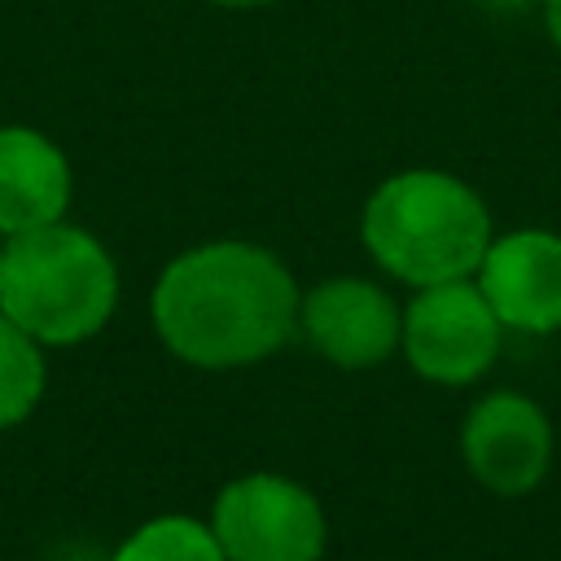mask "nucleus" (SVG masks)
<instances>
[{"label": "nucleus", "mask_w": 561, "mask_h": 561, "mask_svg": "<svg viewBox=\"0 0 561 561\" xmlns=\"http://www.w3.org/2000/svg\"><path fill=\"white\" fill-rule=\"evenodd\" d=\"M294 272L254 241H206L175 254L149 298L162 346L193 368H245L298 329Z\"/></svg>", "instance_id": "obj_1"}, {"label": "nucleus", "mask_w": 561, "mask_h": 561, "mask_svg": "<svg viewBox=\"0 0 561 561\" xmlns=\"http://www.w3.org/2000/svg\"><path fill=\"white\" fill-rule=\"evenodd\" d=\"M359 237L381 272L425 289L478 272L491 245V210L460 175L412 167L368 193Z\"/></svg>", "instance_id": "obj_2"}, {"label": "nucleus", "mask_w": 561, "mask_h": 561, "mask_svg": "<svg viewBox=\"0 0 561 561\" xmlns=\"http://www.w3.org/2000/svg\"><path fill=\"white\" fill-rule=\"evenodd\" d=\"M118 307L110 250L66 219L0 241V311L39 346L96 337Z\"/></svg>", "instance_id": "obj_3"}, {"label": "nucleus", "mask_w": 561, "mask_h": 561, "mask_svg": "<svg viewBox=\"0 0 561 561\" xmlns=\"http://www.w3.org/2000/svg\"><path fill=\"white\" fill-rule=\"evenodd\" d=\"M210 530L228 561H320L329 539L320 500L280 473L232 478L215 500Z\"/></svg>", "instance_id": "obj_4"}, {"label": "nucleus", "mask_w": 561, "mask_h": 561, "mask_svg": "<svg viewBox=\"0 0 561 561\" xmlns=\"http://www.w3.org/2000/svg\"><path fill=\"white\" fill-rule=\"evenodd\" d=\"M500 316L478 280H443L416 289L403 311V355L434 386H469L500 355Z\"/></svg>", "instance_id": "obj_5"}, {"label": "nucleus", "mask_w": 561, "mask_h": 561, "mask_svg": "<svg viewBox=\"0 0 561 561\" xmlns=\"http://www.w3.org/2000/svg\"><path fill=\"white\" fill-rule=\"evenodd\" d=\"M460 456L491 495H530L552 465V421L526 394H482L465 412Z\"/></svg>", "instance_id": "obj_6"}, {"label": "nucleus", "mask_w": 561, "mask_h": 561, "mask_svg": "<svg viewBox=\"0 0 561 561\" xmlns=\"http://www.w3.org/2000/svg\"><path fill=\"white\" fill-rule=\"evenodd\" d=\"M298 329L337 368H373L403 342V311L364 276H329L298 302Z\"/></svg>", "instance_id": "obj_7"}, {"label": "nucleus", "mask_w": 561, "mask_h": 561, "mask_svg": "<svg viewBox=\"0 0 561 561\" xmlns=\"http://www.w3.org/2000/svg\"><path fill=\"white\" fill-rule=\"evenodd\" d=\"M473 276L500 324L522 333L561 329V232L517 228L491 237Z\"/></svg>", "instance_id": "obj_8"}, {"label": "nucleus", "mask_w": 561, "mask_h": 561, "mask_svg": "<svg viewBox=\"0 0 561 561\" xmlns=\"http://www.w3.org/2000/svg\"><path fill=\"white\" fill-rule=\"evenodd\" d=\"M75 193L61 145L26 123L0 127V237H18L66 219Z\"/></svg>", "instance_id": "obj_9"}, {"label": "nucleus", "mask_w": 561, "mask_h": 561, "mask_svg": "<svg viewBox=\"0 0 561 561\" xmlns=\"http://www.w3.org/2000/svg\"><path fill=\"white\" fill-rule=\"evenodd\" d=\"M44 346L0 311V430L22 425L44 399Z\"/></svg>", "instance_id": "obj_10"}, {"label": "nucleus", "mask_w": 561, "mask_h": 561, "mask_svg": "<svg viewBox=\"0 0 561 561\" xmlns=\"http://www.w3.org/2000/svg\"><path fill=\"white\" fill-rule=\"evenodd\" d=\"M110 561H228L215 530L184 513H162L136 526Z\"/></svg>", "instance_id": "obj_11"}, {"label": "nucleus", "mask_w": 561, "mask_h": 561, "mask_svg": "<svg viewBox=\"0 0 561 561\" xmlns=\"http://www.w3.org/2000/svg\"><path fill=\"white\" fill-rule=\"evenodd\" d=\"M543 31L561 48V0H543Z\"/></svg>", "instance_id": "obj_12"}, {"label": "nucleus", "mask_w": 561, "mask_h": 561, "mask_svg": "<svg viewBox=\"0 0 561 561\" xmlns=\"http://www.w3.org/2000/svg\"><path fill=\"white\" fill-rule=\"evenodd\" d=\"M215 9H263V4H276V0H206Z\"/></svg>", "instance_id": "obj_13"}]
</instances>
